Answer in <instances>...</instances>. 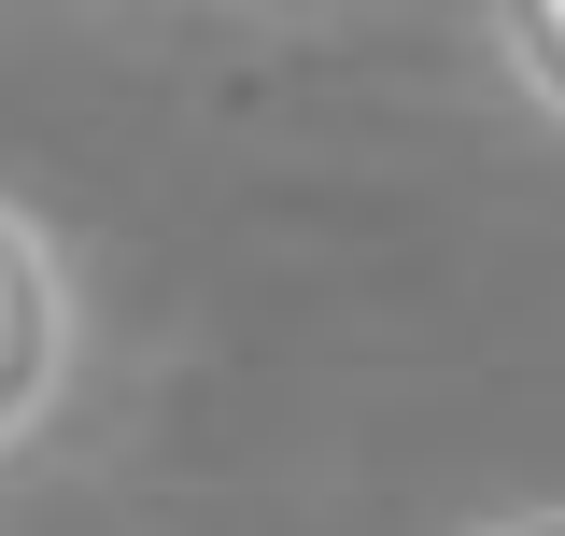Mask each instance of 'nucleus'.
<instances>
[{
    "instance_id": "1",
    "label": "nucleus",
    "mask_w": 565,
    "mask_h": 536,
    "mask_svg": "<svg viewBox=\"0 0 565 536\" xmlns=\"http://www.w3.org/2000/svg\"><path fill=\"white\" fill-rule=\"evenodd\" d=\"M71 353H85V311H71V255L0 199V452H29L71 396Z\"/></svg>"
},
{
    "instance_id": "2",
    "label": "nucleus",
    "mask_w": 565,
    "mask_h": 536,
    "mask_svg": "<svg viewBox=\"0 0 565 536\" xmlns=\"http://www.w3.org/2000/svg\"><path fill=\"white\" fill-rule=\"evenodd\" d=\"M481 43L509 71V99L537 128H565V0H481Z\"/></svg>"
}]
</instances>
